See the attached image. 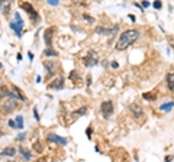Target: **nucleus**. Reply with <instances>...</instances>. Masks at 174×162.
<instances>
[{
    "instance_id": "nucleus-34",
    "label": "nucleus",
    "mask_w": 174,
    "mask_h": 162,
    "mask_svg": "<svg viewBox=\"0 0 174 162\" xmlns=\"http://www.w3.org/2000/svg\"><path fill=\"white\" fill-rule=\"evenodd\" d=\"M149 5H151L149 2H142V3H141V6H142V7H145V9H147V7H149Z\"/></svg>"
},
{
    "instance_id": "nucleus-1",
    "label": "nucleus",
    "mask_w": 174,
    "mask_h": 162,
    "mask_svg": "<svg viewBox=\"0 0 174 162\" xmlns=\"http://www.w3.org/2000/svg\"><path fill=\"white\" fill-rule=\"evenodd\" d=\"M139 36H141V34H139L138 29H126V31H123V32L120 34L119 38H118L116 44H115V49L116 51L128 49L130 45L135 44L136 41L139 39Z\"/></svg>"
},
{
    "instance_id": "nucleus-14",
    "label": "nucleus",
    "mask_w": 174,
    "mask_h": 162,
    "mask_svg": "<svg viewBox=\"0 0 174 162\" xmlns=\"http://www.w3.org/2000/svg\"><path fill=\"white\" fill-rule=\"evenodd\" d=\"M16 152L17 149L16 148H13V146H6V148H3L2 149V157H6V158H12V157H15L16 155Z\"/></svg>"
},
{
    "instance_id": "nucleus-20",
    "label": "nucleus",
    "mask_w": 174,
    "mask_h": 162,
    "mask_svg": "<svg viewBox=\"0 0 174 162\" xmlns=\"http://www.w3.org/2000/svg\"><path fill=\"white\" fill-rule=\"evenodd\" d=\"M9 91H10V88H7L6 85H0V100H3L5 97H7Z\"/></svg>"
},
{
    "instance_id": "nucleus-10",
    "label": "nucleus",
    "mask_w": 174,
    "mask_h": 162,
    "mask_svg": "<svg viewBox=\"0 0 174 162\" xmlns=\"http://www.w3.org/2000/svg\"><path fill=\"white\" fill-rule=\"evenodd\" d=\"M129 110H130V113L134 114V117L135 119H141V117H144V110H142V107L138 104V103H132L129 106Z\"/></svg>"
},
{
    "instance_id": "nucleus-33",
    "label": "nucleus",
    "mask_w": 174,
    "mask_h": 162,
    "mask_svg": "<svg viewBox=\"0 0 174 162\" xmlns=\"http://www.w3.org/2000/svg\"><path fill=\"white\" fill-rule=\"evenodd\" d=\"M86 84H87V87H89V85L92 84V75H90V74L87 75V78H86Z\"/></svg>"
},
{
    "instance_id": "nucleus-28",
    "label": "nucleus",
    "mask_w": 174,
    "mask_h": 162,
    "mask_svg": "<svg viewBox=\"0 0 174 162\" xmlns=\"http://www.w3.org/2000/svg\"><path fill=\"white\" fill-rule=\"evenodd\" d=\"M7 124H9V128H12V129H16V124H15V120H7Z\"/></svg>"
},
{
    "instance_id": "nucleus-22",
    "label": "nucleus",
    "mask_w": 174,
    "mask_h": 162,
    "mask_svg": "<svg viewBox=\"0 0 174 162\" xmlns=\"http://www.w3.org/2000/svg\"><path fill=\"white\" fill-rule=\"evenodd\" d=\"M44 55L45 56H58V52L52 48H47V49L44 51Z\"/></svg>"
},
{
    "instance_id": "nucleus-31",
    "label": "nucleus",
    "mask_w": 174,
    "mask_h": 162,
    "mask_svg": "<svg viewBox=\"0 0 174 162\" xmlns=\"http://www.w3.org/2000/svg\"><path fill=\"white\" fill-rule=\"evenodd\" d=\"M173 159H174V157H173V155H167V157L164 158V162H171V161H173Z\"/></svg>"
},
{
    "instance_id": "nucleus-11",
    "label": "nucleus",
    "mask_w": 174,
    "mask_h": 162,
    "mask_svg": "<svg viewBox=\"0 0 174 162\" xmlns=\"http://www.w3.org/2000/svg\"><path fill=\"white\" fill-rule=\"evenodd\" d=\"M64 84H65L64 77H57V78H54L51 81V84H49L48 87L52 90H62L64 88Z\"/></svg>"
},
{
    "instance_id": "nucleus-25",
    "label": "nucleus",
    "mask_w": 174,
    "mask_h": 162,
    "mask_svg": "<svg viewBox=\"0 0 174 162\" xmlns=\"http://www.w3.org/2000/svg\"><path fill=\"white\" fill-rule=\"evenodd\" d=\"M26 139V133H25V132H23V133H19L16 136V140L17 142H22V140H25Z\"/></svg>"
},
{
    "instance_id": "nucleus-9",
    "label": "nucleus",
    "mask_w": 174,
    "mask_h": 162,
    "mask_svg": "<svg viewBox=\"0 0 174 162\" xmlns=\"http://www.w3.org/2000/svg\"><path fill=\"white\" fill-rule=\"evenodd\" d=\"M47 140H48V142H52V143H60V145H64V146L68 143V140L65 139V138L58 136V135H55V133H48Z\"/></svg>"
},
{
    "instance_id": "nucleus-24",
    "label": "nucleus",
    "mask_w": 174,
    "mask_h": 162,
    "mask_svg": "<svg viewBox=\"0 0 174 162\" xmlns=\"http://www.w3.org/2000/svg\"><path fill=\"white\" fill-rule=\"evenodd\" d=\"M70 78L71 80H80V74H78V71H71V74H70Z\"/></svg>"
},
{
    "instance_id": "nucleus-21",
    "label": "nucleus",
    "mask_w": 174,
    "mask_h": 162,
    "mask_svg": "<svg viewBox=\"0 0 174 162\" xmlns=\"http://www.w3.org/2000/svg\"><path fill=\"white\" fill-rule=\"evenodd\" d=\"M142 97H144V100H148V101L157 100V94H154V93H144Z\"/></svg>"
},
{
    "instance_id": "nucleus-23",
    "label": "nucleus",
    "mask_w": 174,
    "mask_h": 162,
    "mask_svg": "<svg viewBox=\"0 0 174 162\" xmlns=\"http://www.w3.org/2000/svg\"><path fill=\"white\" fill-rule=\"evenodd\" d=\"M87 110H89V109H87V106H81L78 110H76V112L73 113V114H74V116H84V114L87 113Z\"/></svg>"
},
{
    "instance_id": "nucleus-4",
    "label": "nucleus",
    "mask_w": 174,
    "mask_h": 162,
    "mask_svg": "<svg viewBox=\"0 0 174 162\" xmlns=\"http://www.w3.org/2000/svg\"><path fill=\"white\" fill-rule=\"evenodd\" d=\"M21 7L23 9V10L28 13V16H29V19L32 20L33 23H38L39 20H41V16H39L38 10L33 7V5H31V3H28V2H25V3H22Z\"/></svg>"
},
{
    "instance_id": "nucleus-37",
    "label": "nucleus",
    "mask_w": 174,
    "mask_h": 162,
    "mask_svg": "<svg viewBox=\"0 0 174 162\" xmlns=\"http://www.w3.org/2000/svg\"><path fill=\"white\" fill-rule=\"evenodd\" d=\"M28 56H29V59H31V61L33 59V54H32V52H28Z\"/></svg>"
},
{
    "instance_id": "nucleus-7",
    "label": "nucleus",
    "mask_w": 174,
    "mask_h": 162,
    "mask_svg": "<svg viewBox=\"0 0 174 162\" xmlns=\"http://www.w3.org/2000/svg\"><path fill=\"white\" fill-rule=\"evenodd\" d=\"M118 31H119V26H118V25H115L112 28H104V26H97V28H96V32H97L99 35H104V36H112V35H115Z\"/></svg>"
},
{
    "instance_id": "nucleus-17",
    "label": "nucleus",
    "mask_w": 174,
    "mask_h": 162,
    "mask_svg": "<svg viewBox=\"0 0 174 162\" xmlns=\"http://www.w3.org/2000/svg\"><path fill=\"white\" fill-rule=\"evenodd\" d=\"M165 81H167V87H168L170 91H174V73H168L167 77H165Z\"/></svg>"
},
{
    "instance_id": "nucleus-30",
    "label": "nucleus",
    "mask_w": 174,
    "mask_h": 162,
    "mask_svg": "<svg viewBox=\"0 0 174 162\" xmlns=\"http://www.w3.org/2000/svg\"><path fill=\"white\" fill-rule=\"evenodd\" d=\"M58 0H48V5H51V6H58Z\"/></svg>"
},
{
    "instance_id": "nucleus-29",
    "label": "nucleus",
    "mask_w": 174,
    "mask_h": 162,
    "mask_svg": "<svg viewBox=\"0 0 174 162\" xmlns=\"http://www.w3.org/2000/svg\"><path fill=\"white\" fill-rule=\"evenodd\" d=\"M33 116H35V120H36V122H39V114H38L36 107H33Z\"/></svg>"
},
{
    "instance_id": "nucleus-27",
    "label": "nucleus",
    "mask_w": 174,
    "mask_h": 162,
    "mask_svg": "<svg viewBox=\"0 0 174 162\" xmlns=\"http://www.w3.org/2000/svg\"><path fill=\"white\" fill-rule=\"evenodd\" d=\"M152 6H154L155 9H161V7H163V3H161V2H154Z\"/></svg>"
},
{
    "instance_id": "nucleus-5",
    "label": "nucleus",
    "mask_w": 174,
    "mask_h": 162,
    "mask_svg": "<svg viewBox=\"0 0 174 162\" xmlns=\"http://www.w3.org/2000/svg\"><path fill=\"white\" fill-rule=\"evenodd\" d=\"M113 110H115V107H113V103L110 100H106L103 101L102 104H100V113H102V116H103L104 119H109L112 114H113Z\"/></svg>"
},
{
    "instance_id": "nucleus-19",
    "label": "nucleus",
    "mask_w": 174,
    "mask_h": 162,
    "mask_svg": "<svg viewBox=\"0 0 174 162\" xmlns=\"http://www.w3.org/2000/svg\"><path fill=\"white\" fill-rule=\"evenodd\" d=\"M15 124H16L17 130H22L23 126H25V122H23V116H16L15 117Z\"/></svg>"
},
{
    "instance_id": "nucleus-12",
    "label": "nucleus",
    "mask_w": 174,
    "mask_h": 162,
    "mask_svg": "<svg viewBox=\"0 0 174 162\" xmlns=\"http://www.w3.org/2000/svg\"><path fill=\"white\" fill-rule=\"evenodd\" d=\"M12 93H13V99L15 100H21V101H26V95L23 94V91H22L21 88H17L16 85H12Z\"/></svg>"
},
{
    "instance_id": "nucleus-3",
    "label": "nucleus",
    "mask_w": 174,
    "mask_h": 162,
    "mask_svg": "<svg viewBox=\"0 0 174 162\" xmlns=\"http://www.w3.org/2000/svg\"><path fill=\"white\" fill-rule=\"evenodd\" d=\"M9 26H10V29L15 32V35H16L17 38H22V34H23V26H25V22H23V19H22L21 13H15V19L12 20L10 23H9Z\"/></svg>"
},
{
    "instance_id": "nucleus-35",
    "label": "nucleus",
    "mask_w": 174,
    "mask_h": 162,
    "mask_svg": "<svg viewBox=\"0 0 174 162\" xmlns=\"http://www.w3.org/2000/svg\"><path fill=\"white\" fill-rule=\"evenodd\" d=\"M110 65H112V68H119V64H118L116 61H113L112 64H110Z\"/></svg>"
},
{
    "instance_id": "nucleus-32",
    "label": "nucleus",
    "mask_w": 174,
    "mask_h": 162,
    "mask_svg": "<svg viewBox=\"0 0 174 162\" xmlns=\"http://www.w3.org/2000/svg\"><path fill=\"white\" fill-rule=\"evenodd\" d=\"M84 19H86L87 22H90V23H94V19H93V17H90V16H87V15H84Z\"/></svg>"
},
{
    "instance_id": "nucleus-39",
    "label": "nucleus",
    "mask_w": 174,
    "mask_h": 162,
    "mask_svg": "<svg viewBox=\"0 0 174 162\" xmlns=\"http://www.w3.org/2000/svg\"><path fill=\"white\" fill-rule=\"evenodd\" d=\"M129 19H130V20H134V22H135V16H134V15H129Z\"/></svg>"
},
{
    "instance_id": "nucleus-40",
    "label": "nucleus",
    "mask_w": 174,
    "mask_h": 162,
    "mask_svg": "<svg viewBox=\"0 0 174 162\" xmlns=\"http://www.w3.org/2000/svg\"><path fill=\"white\" fill-rule=\"evenodd\" d=\"M2 68H3V64H2V62H0V70H2Z\"/></svg>"
},
{
    "instance_id": "nucleus-13",
    "label": "nucleus",
    "mask_w": 174,
    "mask_h": 162,
    "mask_svg": "<svg viewBox=\"0 0 174 162\" xmlns=\"http://www.w3.org/2000/svg\"><path fill=\"white\" fill-rule=\"evenodd\" d=\"M52 34H54V29L52 28H48L44 32V42L47 45V48H51V44H52Z\"/></svg>"
},
{
    "instance_id": "nucleus-6",
    "label": "nucleus",
    "mask_w": 174,
    "mask_h": 162,
    "mask_svg": "<svg viewBox=\"0 0 174 162\" xmlns=\"http://www.w3.org/2000/svg\"><path fill=\"white\" fill-rule=\"evenodd\" d=\"M16 107H17V100H15V99H7V100L2 104V113H3V114H9V113H12Z\"/></svg>"
},
{
    "instance_id": "nucleus-15",
    "label": "nucleus",
    "mask_w": 174,
    "mask_h": 162,
    "mask_svg": "<svg viewBox=\"0 0 174 162\" xmlns=\"http://www.w3.org/2000/svg\"><path fill=\"white\" fill-rule=\"evenodd\" d=\"M17 153L22 155V158H23L25 161H31V159H32V152L29 151V149H26V148H23V146H19V148H17Z\"/></svg>"
},
{
    "instance_id": "nucleus-2",
    "label": "nucleus",
    "mask_w": 174,
    "mask_h": 162,
    "mask_svg": "<svg viewBox=\"0 0 174 162\" xmlns=\"http://www.w3.org/2000/svg\"><path fill=\"white\" fill-rule=\"evenodd\" d=\"M99 61H100V58H99V54L96 52L94 49H90L87 51V54L81 58V62L83 65L87 68H92V67H96L99 64Z\"/></svg>"
},
{
    "instance_id": "nucleus-38",
    "label": "nucleus",
    "mask_w": 174,
    "mask_h": 162,
    "mask_svg": "<svg viewBox=\"0 0 174 162\" xmlns=\"http://www.w3.org/2000/svg\"><path fill=\"white\" fill-rule=\"evenodd\" d=\"M42 81V77L41 75H36V83H41Z\"/></svg>"
},
{
    "instance_id": "nucleus-8",
    "label": "nucleus",
    "mask_w": 174,
    "mask_h": 162,
    "mask_svg": "<svg viewBox=\"0 0 174 162\" xmlns=\"http://www.w3.org/2000/svg\"><path fill=\"white\" fill-rule=\"evenodd\" d=\"M44 67L48 71L49 75H54L57 73V70H58V64H57L55 59H47V61H44Z\"/></svg>"
},
{
    "instance_id": "nucleus-36",
    "label": "nucleus",
    "mask_w": 174,
    "mask_h": 162,
    "mask_svg": "<svg viewBox=\"0 0 174 162\" xmlns=\"http://www.w3.org/2000/svg\"><path fill=\"white\" fill-rule=\"evenodd\" d=\"M36 162H48V158H45V157H44V158H41V159H38Z\"/></svg>"
},
{
    "instance_id": "nucleus-18",
    "label": "nucleus",
    "mask_w": 174,
    "mask_h": 162,
    "mask_svg": "<svg viewBox=\"0 0 174 162\" xmlns=\"http://www.w3.org/2000/svg\"><path fill=\"white\" fill-rule=\"evenodd\" d=\"M173 107H174V101H168V103H164V104H161L158 109H160V112L167 113V112H170V110H173Z\"/></svg>"
},
{
    "instance_id": "nucleus-41",
    "label": "nucleus",
    "mask_w": 174,
    "mask_h": 162,
    "mask_svg": "<svg viewBox=\"0 0 174 162\" xmlns=\"http://www.w3.org/2000/svg\"><path fill=\"white\" fill-rule=\"evenodd\" d=\"M9 162H13V161H9Z\"/></svg>"
},
{
    "instance_id": "nucleus-16",
    "label": "nucleus",
    "mask_w": 174,
    "mask_h": 162,
    "mask_svg": "<svg viewBox=\"0 0 174 162\" xmlns=\"http://www.w3.org/2000/svg\"><path fill=\"white\" fill-rule=\"evenodd\" d=\"M0 9H2L5 16H9L12 9V2H0Z\"/></svg>"
},
{
    "instance_id": "nucleus-26",
    "label": "nucleus",
    "mask_w": 174,
    "mask_h": 162,
    "mask_svg": "<svg viewBox=\"0 0 174 162\" xmlns=\"http://www.w3.org/2000/svg\"><path fill=\"white\" fill-rule=\"evenodd\" d=\"M92 132H93L92 126H89V128H87V130H86V135H87V138H89V139H92Z\"/></svg>"
}]
</instances>
